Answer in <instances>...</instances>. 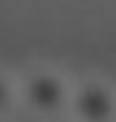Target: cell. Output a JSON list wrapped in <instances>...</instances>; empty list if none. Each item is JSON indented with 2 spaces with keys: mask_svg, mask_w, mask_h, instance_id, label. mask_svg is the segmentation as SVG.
<instances>
[{
  "mask_svg": "<svg viewBox=\"0 0 116 122\" xmlns=\"http://www.w3.org/2000/svg\"><path fill=\"white\" fill-rule=\"evenodd\" d=\"M69 91L72 85L57 69H35L22 81H16V100L38 119H57L69 107Z\"/></svg>",
  "mask_w": 116,
  "mask_h": 122,
  "instance_id": "6da1fadb",
  "label": "cell"
},
{
  "mask_svg": "<svg viewBox=\"0 0 116 122\" xmlns=\"http://www.w3.org/2000/svg\"><path fill=\"white\" fill-rule=\"evenodd\" d=\"M66 113L75 122H116V94L104 81H79L69 91Z\"/></svg>",
  "mask_w": 116,
  "mask_h": 122,
  "instance_id": "7a4b0ae2",
  "label": "cell"
},
{
  "mask_svg": "<svg viewBox=\"0 0 116 122\" xmlns=\"http://www.w3.org/2000/svg\"><path fill=\"white\" fill-rule=\"evenodd\" d=\"M16 103V81L6 75V72H0V116H6Z\"/></svg>",
  "mask_w": 116,
  "mask_h": 122,
  "instance_id": "3957f363",
  "label": "cell"
}]
</instances>
